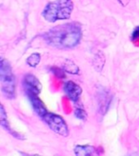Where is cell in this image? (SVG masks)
Instances as JSON below:
<instances>
[{
  "mask_svg": "<svg viewBox=\"0 0 139 156\" xmlns=\"http://www.w3.org/2000/svg\"><path fill=\"white\" fill-rule=\"evenodd\" d=\"M132 37H133V41L134 42L136 41V44H139V27L134 30Z\"/></svg>",
  "mask_w": 139,
  "mask_h": 156,
  "instance_id": "obj_12",
  "label": "cell"
},
{
  "mask_svg": "<svg viewBox=\"0 0 139 156\" xmlns=\"http://www.w3.org/2000/svg\"><path fill=\"white\" fill-rule=\"evenodd\" d=\"M28 97L30 101V103H32V106L34 108V110L35 111V112L39 115L41 118H43V117L49 112L47 111V108L43 104V102L39 99L38 95H30Z\"/></svg>",
  "mask_w": 139,
  "mask_h": 156,
  "instance_id": "obj_8",
  "label": "cell"
},
{
  "mask_svg": "<svg viewBox=\"0 0 139 156\" xmlns=\"http://www.w3.org/2000/svg\"><path fill=\"white\" fill-rule=\"evenodd\" d=\"M74 154L75 156H100L98 151L94 147L89 145H78L74 147Z\"/></svg>",
  "mask_w": 139,
  "mask_h": 156,
  "instance_id": "obj_7",
  "label": "cell"
},
{
  "mask_svg": "<svg viewBox=\"0 0 139 156\" xmlns=\"http://www.w3.org/2000/svg\"><path fill=\"white\" fill-rule=\"evenodd\" d=\"M2 91L8 98H13L15 95V78L12 72L10 64L5 59L1 60L0 66Z\"/></svg>",
  "mask_w": 139,
  "mask_h": 156,
  "instance_id": "obj_3",
  "label": "cell"
},
{
  "mask_svg": "<svg viewBox=\"0 0 139 156\" xmlns=\"http://www.w3.org/2000/svg\"><path fill=\"white\" fill-rule=\"evenodd\" d=\"M73 10L72 0H55L49 3L43 11V17L49 22L66 20L71 16Z\"/></svg>",
  "mask_w": 139,
  "mask_h": 156,
  "instance_id": "obj_2",
  "label": "cell"
},
{
  "mask_svg": "<svg viewBox=\"0 0 139 156\" xmlns=\"http://www.w3.org/2000/svg\"><path fill=\"white\" fill-rule=\"evenodd\" d=\"M40 54L39 53H33L32 55L29 56V58L27 59V63L29 66L35 68L40 62Z\"/></svg>",
  "mask_w": 139,
  "mask_h": 156,
  "instance_id": "obj_10",
  "label": "cell"
},
{
  "mask_svg": "<svg viewBox=\"0 0 139 156\" xmlns=\"http://www.w3.org/2000/svg\"><path fill=\"white\" fill-rule=\"evenodd\" d=\"M42 119L46 122L49 128L52 131H55L56 134L63 137H67L69 135L68 126L61 116L52 112H48Z\"/></svg>",
  "mask_w": 139,
  "mask_h": 156,
  "instance_id": "obj_4",
  "label": "cell"
},
{
  "mask_svg": "<svg viewBox=\"0 0 139 156\" xmlns=\"http://www.w3.org/2000/svg\"><path fill=\"white\" fill-rule=\"evenodd\" d=\"M118 1L121 3V5H123V6H127L128 5V3L130 2V0H118Z\"/></svg>",
  "mask_w": 139,
  "mask_h": 156,
  "instance_id": "obj_13",
  "label": "cell"
},
{
  "mask_svg": "<svg viewBox=\"0 0 139 156\" xmlns=\"http://www.w3.org/2000/svg\"><path fill=\"white\" fill-rule=\"evenodd\" d=\"M64 90L70 99L73 100V102H78L80 95L82 93V89L78 85L75 84L73 81H69L64 86Z\"/></svg>",
  "mask_w": 139,
  "mask_h": 156,
  "instance_id": "obj_6",
  "label": "cell"
},
{
  "mask_svg": "<svg viewBox=\"0 0 139 156\" xmlns=\"http://www.w3.org/2000/svg\"><path fill=\"white\" fill-rule=\"evenodd\" d=\"M0 123H1V125L3 126V128H5L8 131H10L11 133L15 136V137H17V138H24V137H21L19 136L16 132H14L11 128H10V125L9 123H8V120H7V114H6V112L4 110V107L1 106V110H0Z\"/></svg>",
  "mask_w": 139,
  "mask_h": 156,
  "instance_id": "obj_9",
  "label": "cell"
},
{
  "mask_svg": "<svg viewBox=\"0 0 139 156\" xmlns=\"http://www.w3.org/2000/svg\"><path fill=\"white\" fill-rule=\"evenodd\" d=\"M75 116L77 118H79L81 120H86L87 119V113L82 108H76L75 110Z\"/></svg>",
  "mask_w": 139,
  "mask_h": 156,
  "instance_id": "obj_11",
  "label": "cell"
},
{
  "mask_svg": "<svg viewBox=\"0 0 139 156\" xmlns=\"http://www.w3.org/2000/svg\"><path fill=\"white\" fill-rule=\"evenodd\" d=\"M24 89L27 95H38L42 90V85L37 78L33 74H27L23 81Z\"/></svg>",
  "mask_w": 139,
  "mask_h": 156,
  "instance_id": "obj_5",
  "label": "cell"
},
{
  "mask_svg": "<svg viewBox=\"0 0 139 156\" xmlns=\"http://www.w3.org/2000/svg\"><path fill=\"white\" fill-rule=\"evenodd\" d=\"M44 36L45 40L51 46L58 49H69L79 43L82 30L77 23H67L51 29Z\"/></svg>",
  "mask_w": 139,
  "mask_h": 156,
  "instance_id": "obj_1",
  "label": "cell"
},
{
  "mask_svg": "<svg viewBox=\"0 0 139 156\" xmlns=\"http://www.w3.org/2000/svg\"><path fill=\"white\" fill-rule=\"evenodd\" d=\"M28 156H39V155H28Z\"/></svg>",
  "mask_w": 139,
  "mask_h": 156,
  "instance_id": "obj_14",
  "label": "cell"
},
{
  "mask_svg": "<svg viewBox=\"0 0 139 156\" xmlns=\"http://www.w3.org/2000/svg\"><path fill=\"white\" fill-rule=\"evenodd\" d=\"M135 156H136V155H135ZM137 156H138V155H137Z\"/></svg>",
  "mask_w": 139,
  "mask_h": 156,
  "instance_id": "obj_15",
  "label": "cell"
}]
</instances>
